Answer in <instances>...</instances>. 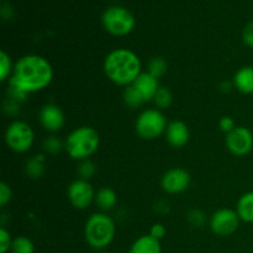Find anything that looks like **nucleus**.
Segmentation results:
<instances>
[{
	"instance_id": "nucleus-16",
	"label": "nucleus",
	"mask_w": 253,
	"mask_h": 253,
	"mask_svg": "<svg viewBox=\"0 0 253 253\" xmlns=\"http://www.w3.org/2000/svg\"><path fill=\"white\" fill-rule=\"evenodd\" d=\"M130 253H162L161 244L151 235H145L136 240L131 246Z\"/></svg>"
},
{
	"instance_id": "nucleus-32",
	"label": "nucleus",
	"mask_w": 253,
	"mask_h": 253,
	"mask_svg": "<svg viewBox=\"0 0 253 253\" xmlns=\"http://www.w3.org/2000/svg\"><path fill=\"white\" fill-rule=\"evenodd\" d=\"M166 232H167V230H166V227L163 226L162 224H155L150 230L151 236H152L153 239L158 240V241H161V240L166 236Z\"/></svg>"
},
{
	"instance_id": "nucleus-12",
	"label": "nucleus",
	"mask_w": 253,
	"mask_h": 253,
	"mask_svg": "<svg viewBox=\"0 0 253 253\" xmlns=\"http://www.w3.org/2000/svg\"><path fill=\"white\" fill-rule=\"evenodd\" d=\"M40 121L49 132H57L64 125V114L54 104H47L40 111Z\"/></svg>"
},
{
	"instance_id": "nucleus-26",
	"label": "nucleus",
	"mask_w": 253,
	"mask_h": 253,
	"mask_svg": "<svg viewBox=\"0 0 253 253\" xmlns=\"http://www.w3.org/2000/svg\"><path fill=\"white\" fill-rule=\"evenodd\" d=\"M187 219L194 227H202L207 222V216L202 210H190L187 215Z\"/></svg>"
},
{
	"instance_id": "nucleus-30",
	"label": "nucleus",
	"mask_w": 253,
	"mask_h": 253,
	"mask_svg": "<svg viewBox=\"0 0 253 253\" xmlns=\"http://www.w3.org/2000/svg\"><path fill=\"white\" fill-rule=\"evenodd\" d=\"M242 41L247 47L253 48V21L249 22L242 31Z\"/></svg>"
},
{
	"instance_id": "nucleus-19",
	"label": "nucleus",
	"mask_w": 253,
	"mask_h": 253,
	"mask_svg": "<svg viewBox=\"0 0 253 253\" xmlns=\"http://www.w3.org/2000/svg\"><path fill=\"white\" fill-rule=\"evenodd\" d=\"M44 162H46V158L43 155H37L30 158L25 167L26 174L32 179L41 178L44 173Z\"/></svg>"
},
{
	"instance_id": "nucleus-23",
	"label": "nucleus",
	"mask_w": 253,
	"mask_h": 253,
	"mask_svg": "<svg viewBox=\"0 0 253 253\" xmlns=\"http://www.w3.org/2000/svg\"><path fill=\"white\" fill-rule=\"evenodd\" d=\"M11 252L12 253H34L35 246L30 239L25 236L16 237L12 241L11 245Z\"/></svg>"
},
{
	"instance_id": "nucleus-4",
	"label": "nucleus",
	"mask_w": 253,
	"mask_h": 253,
	"mask_svg": "<svg viewBox=\"0 0 253 253\" xmlns=\"http://www.w3.org/2000/svg\"><path fill=\"white\" fill-rule=\"evenodd\" d=\"M115 222L109 215L96 212L89 216L84 227V236L89 246L100 250L113 242L115 237Z\"/></svg>"
},
{
	"instance_id": "nucleus-28",
	"label": "nucleus",
	"mask_w": 253,
	"mask_h": 253,
	"mask_svg": "<svg viewBox=\"0 0 253 253\" xmlns=\"http://www.w3.org/2000/svg\"><path fill=\"white\" fill-rule=\"evenodd\" d=\"M14 240H11V235L6 229H0V253H6L11 250V245Z\"/></svg>"
},
{
	"instance_id": "nucleus-7",
	"label": "nucleus",
	"mask_w": 253,
	"mask_h": 253,
	"mask_svg": "<svg viewBox=\"0 0 253 253\" xmlns=\"http://www.w3.org/2000/svg\"><path fill=\"white\" fill-rule=\"evenodd\" d=\"M35 141L34 130L24 121H14L5 131L7 147L16 153H24L32 147Z\"/></svg>"
},
{
	"instance_id": "nucleus-33",
	"label": "nucleus",
	"mask_w": 253,
	"mask_h": 253,
	"mask_svg": "<svg viewBox=\"0 0 253 253\" xmlns=\"http://www.w3.org/2000/svg\"><path fill=\"white\" fill-rule=\"evenodd\" d=\"M0 15H1L2 19L7 20L12 16V9L10 5L7 4H2L1 9H0Z\"/></svg>"
},
{
	"instance_id": "nucleus-34",
	"label": "nucleus",
	"mask_w": 253,
	"mask_h": 253,
	"mask_svg": "<svg viewBox=\"0 0 253 253\" xmlns=\"http://www.w3.org/2000/svg\"><path fill=\"white\" fill-rule=\"evenodd\" d=\"M101 253H103V252H101Z\"/></svg>"
},
{
	"instance_id": "nucleus-24",
	"label": "nucleus",
	"mask_w": 253,
	"mask_h": 253,
	"mask_svg": "<svg viewBox=\"0 0 253 253\" xmlns=\"http://www.w3.org/2000/svg\"><path fill=\"white\" fill-rule=\"evenodd\" d=\"M12 71H14V66H12L11 58L9 54L2 49L0 52V79L2 82L6 81L9 77H11Z\"/></svg>"
},
{
	"instance_id": "nucleus-8",
	"label": "nucleus",
	"mask_w": 253,
	"mask_h": 253,
	"mask_svg": "<svg viewBox=\"0 0 253 253\" xmlns=\"http://www.w3.org/2000/svg\"><path fill=\"white\" fill-rule=\"evenodd\" d=\"M225 143L232 155L244 157L253 150V133L245 126H236L226 135Z\"/></svg>"
},
{
	"instance_id": "nucleus-11",
	"label": "nucleus",
	"mask_w": 253,
	"mask_h": 253,
	"mask_svg": "<svg viewBox=\"0 0 253 253\" xmlns=\"http://www.w3.org/2000/svg\"><path fill=\"white\" fill-rule=\"evenodd\" d=\"M190 174L183 168H172L167 170L161 180L162 189L168 194H179L188 189L190 184Z\"/></svg>"
},
{
	"instance_id": "nucleus-29",
	"label": "nucleus",
	"mask_w": 253,
	"mask_h": 253,
	"mask_svg": "<svg viewBox=\"0 0 253 253\" xmlns=\"http://www.w3.org/2000/svg\"><path fill=\"white\" fill-rule=\"evenodd\" d=\"M11 188H10L5 182L0 183V207L4 208L5 205L11 200Z\"/></svg>"
},
{
	"instance_id": "nucleus-6",
	"label": "nucleus",
	"mask_w": 253,
	"mask_h": 253,
	"mask_svg": "<svg viewBox=\"0 0 253 253\" xmlns=\"http://www.w3.org/2000/svg\"><path fill=\"white\" fill-rule=\"evenodd\" d=\"M167 119L158 109L142 111L136 120L135 128L143 140H156L167 130Z\"/></svg>"
},
{
	"instance_id": "nucleus-20",
	"label": "nucleus",
	"mask_w": 253,
	"mask_h": 253,
	"mask_svg": "<svg viewBox=\"0 0 253 253\" xmlns=\"http://www.w3.org/2000/svg\"><path fill=\"white\" fill-rule=\"evenodd\" d=\"M124 101H125L126 105L131 109H136L146 103L145 99H143L142 95L140 94V91H138L132 84L126 86L125 90H124Z\"/></svg>"
},
{
	"instance_id": "nucleus-25",
	"label": "nucleus",
	"mask_w": 253,
	"mask_h": 253,
	"mask_svg": "<svg viewBox=\"0 0 253 253\" xmlns=\"http://www.w3.org/2000/svg\"><path fill=\"white\" fill-rule=\"evenodd\" d=\"M96 172V166L93 161L90 160H84L82 161L81 165L78 166V174H79V179H84L88 180L95 174Z\"/></svg>"
},
{
	"instance_id": "nucleus-2",
	"label": "nucleus",
	"mask_w": 253,
	"mask_h": 253,
	"mask_svg": "<svg viewBox=\"0 0 253 253\" xmlns=\"http://www.w3.org/2000/svg\"><path fill=\"white\" fill-rule=\"evenodd\" d=\"M104 72L113 83L128 86L142 73L141 61L135 52L127 48H116L105 57Z\"/></svg>"
},
{
	"instance_id": "nucleus-13",
	"label": "nucleus",
	"mask_w": 253,
	"mask_h": 253,
	"mask_svg": "<svg viewBox=\"0 0 253 253\" xmlns=\"http://www.w3.org/2000/svg\"><path fill=\"white\" fill-rule=\"evenodd\" d=\"M190 132L188 125L183 121L174 120L168 124L166 130V138L168 143L174 148H180L185 146L189 141Z\"/></svg>"
},
{
	"instance_id": "nucleus-14",
	"label": "nucleus",
	"mask_w": 253,
	"mask_h": 253,
	"mask_svg": "<svg viewBox=\"0 0 253 253\" xmlns=\"http://www.w3.org/2000/svg\"><path fill=\"white\" fill-rule=\"evenodd\" d=\"M132 85L140 91V94L142 95V98L145 99V101L153 100L156 93L160 89V84H158V79L155 78L153 76H151L148 72L146 73H141L137 77L135 82L132 83Z\"/></svg>"
},
{
	"instance_id": "nucleus-15",
	"label": "nucleus",
	"mask_w": 253,
	"mask_h": 253,
	"mask_svg": "<svg viewBox=\"0 0 253 253\" xmlns=\"http://www.w3.org/2000/svg\"><path fill=\"white\" fill-rule=\"evenodd\" d=\"M234 86L242 94H253V67H242L234 77Z\"/></svg>"
},
{
	"instance_id": "nucleus-27",
	"label": "nucleus",
	"mask_w": 253,
	"mask_h": 253,
	"mask_svg": "<svg viewBox=\"0 0 253 253\" xmlns=\"http://www.w3.org/2000/svg\"><path fill=\"white\" fill-rule=\"evenodd\" d=\"M43 147H44V151L48 153H58L59 151L63 148V143L61 142V140L59 138H57L56 136H52V137H48L46 138V141H44L43 143Z\"/></svg>"
},
{
	"instance_id": "nucleus-3",
	"label": "nucleus",
	"mask_w": 253,
	"mask_h": 253,
	"mask_svg": "<svg viewBox=\"0 0 253 253\" xmlns=\"http://www.w3.org/2000/svg\"><path fill=\"white\" fill-rule=\"evenodd\" d=\"M100 145V136L90 126H81L72 131L64 142V148L73 160H88Z\"/></svg>"
},
{
	"instance_id": "nucleus-31",
	"label": "nucleus",
	"mask_w": 253,
	"mask_h": 253,
	"mask_svg": "<svg viewBox=\"0 0 253 253\" xmlns=\"http://www.w3.org/2000/svg\"><path fill=\"white\" fill-rule=\"evenodd\" d=\"M219 127L222 132H225L227 135V133L231 132V131L236 127V124H235V120L232 118H230V116H224V118L220 119Z\"/></svg>"
},
{
	"instance_id": "nucleus-1",
	"label": "nucleus",
	"mask_w": 253,
	"mask_h": 253,
	"mask_svg": "<svg viewBox=\"0 0 253 253\" xmlns=\"http://www.w3.org/2000/svg\"><path fill=\"white\" fill-rule=\"evenodd\" d=\"M53 79V68L44 57L26 54L15 63L9 79L12 90L21 95L47 88Z\"/></svg>"
},
{
	"instance_id": "nucleus-5",
	"label": "nucleus",
	"mask_w": 253,
	"mask_h": 253,
	"mask_svg": "<svg viewBox=\"0 0 253 253\" xmlns=\"http://www.w3.org/2000/svg\"><path fill=\"white\" fill-rule=\"evenodd\" d=\"M104 29L113 36H126L135 27V16L128 9L123 6H110L101 16Z\"/></svg>"
},
{
	"instance_id": "nucleus-10",
	"label": "nucleus",
	"mask_w": 253,
	"mask_h": 253,
	"mask_svg": "<svg viewBox=\"0 0 253 253\" xmlns=\"http://www.w3.org/2000/svg\"><path fill=\"white\" fill-rule=\"evenodd\" d=\"M69 203L76 209L84 210L95 200V193L88 180L77 179L69 184L67 190Z\"/></svg>"
},
{
	"instance_id": "nucleus-22",
	"label": "nucleus",
	"mask_w": 253,
	"mask_h": 253,
	"mask_svg": "<svg viewBox=\"0 0 253 253\" xmlns=\"http://www.w3.org/2000/svg\"><path fill=\"white\" fill-rule=\"evenodd\" d=\"M153 101L158 109H168L173 101V95L169 89L166 88V86H160L155 98H153Z\"/></svg>"
},
{
	"instance_id": "nucleus-18",
	"label": "nucleus",
	"mask_w": 253,
	"mask_h": 253,
	"mask_svg": "<svg viewBox=\"0 0 253 253\" xmlns=\"http://www.w3.org/2000/svg\"><path fill=\"white\" fill-rule=\"evenodd\" d=\"M236 211L241 221L253 222V192L246 193L240 198Z\"/></svg>"
},
{
	"instance_id": "nucleus-9",
	"label": "nucleus",
	"mask_w": 253,
	"mask_h": 253,
	"mask_svg": "<svg viewBox=\"0 0 253 253\" xmlns=\"http://www.w3.org/2000/svg\"><path fill=\"white\" fill-rule=\"evenodd\" d=\"M239 214L236 210L220 209L212 214L210 219V227L217 236H230L240 226Z\"/></svg>"
},
{
	"instance_id": "nucleus-17",
	"label": "nucleus",
	"mask_w": 253,
	"mask_h": 253,
	"mask_svg": "<svg viewBox=\"0 0 253 253\" xmlns=\"http://www.w3.org/2000/svg\"><path fill=\"white\" fill-rule=\"evenodd\" d=\"M95 203L103 211H109L118 203V195L110 188H101L95 193Z\"/></svg>"
},
{
	"instance_id": "nucleus-21",
	"label": "nucleus",
	"mask_w": 253,
	"mask_h": 253,
	"mask_svg": "<svg viewBox=\"0 0 253 253\" xmlns=\"http://www.w3.org/2000/svg\"><path fill=\"white\" fill-rule=\"evenodd\" d=\"M168 69V64L163 57H153L148 63V73L155 78L160 79L166 74Z\"/></svg>"
}]
</instances>
